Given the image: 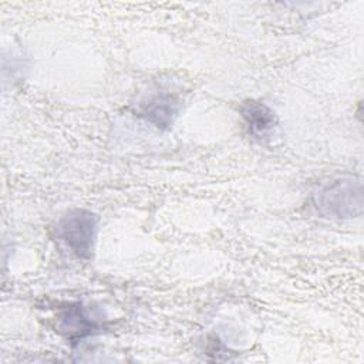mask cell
I'll list each match as a JSON object with an SVG mask.
<instances>
[{"label": "cell", "instance_id": "obj_5", "mask_svg": "<svg viewBox=\"0 0 364 364\" xmlns=\"http://www.w3.org/2000/svg\"><path fill=\"white\" fill-rule=\"evenodd\" d=\"M237 111L249 135L259 141L269 138L279 124L273 108L260 100H245L239 104Z\"/></svg>", "mask_w": 364, "mask_h": 364}, {"label": "cell", "instance_id": "obj_3", "mask_svg": "<svg viewBox=\"0 0 364 364\" xmlns=\"http://www.w3.org/2000/svg\"><path fill=\"white\" fill-rule=\"evenodd\" d=\"M131 111L142 121L166 131L182 111V97L176 91L159 85L132 102Z\"/></svg>", "mask_w": 364, "mask_h": 364}, {"label": "cell", "instance_id": "obj_2", "mask_svg": "<svg viewBox=\"0 0 364 364\" xmlns=\"http://www.w3.org/2000/svg\"><path fill=\"white\" fill-rule=\"evenodd\" d=\"M100 218L84 208H75L65 212L55 225V236L70 252L81 259L91 260L98 235Z\"/></svg>", "mask_w": 364, "mask_h": 364}, {"label": "cell", "instance_id": "obj_1", "mask_svg": "<svg viewBox=\"0 0 364 364\" xmlns=\"http://www.w3.org/2000/svg\"><path fill=\"white\" fill-rule=\"evenodd\" d=\"M310 199L323 218L336 220L360 218L364 208L363 181L353 173L327 176L313 188Z\"/></svg>", "mask_w": 364, "mask_h": 364}, {"label": "cell", "instance_id": "obj_4", "mask_svg": "<svg viewBox=\"0 0 364 364\" xmlns=\"http://www.w3.org/2000/svg\"><path fill=\"white\" fill-rule=\"evenodd\" d=\"M104 327V314L97 307L87 306L81 301L65 303L58 309L55 317V331L73 344L101 333Z\"/></svg>", "mask_w": 364, "mask_h": 364}]
</instances>
